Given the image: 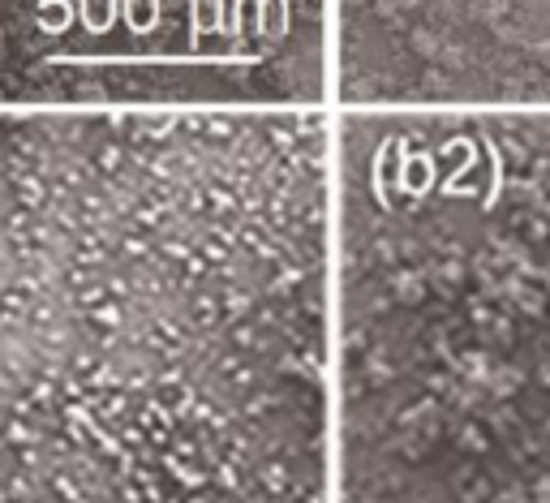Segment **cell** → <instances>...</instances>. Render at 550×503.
Returning <instances> with one entry per match:
<instances>
[{
	"instance_id": "4",
	"label": "cell",
	"mask_w": 550,
	"mask_h": 503,
	"mask_svg": "<svg viewBox=\"0 0 550 503\" xmlns=\"http://www.w3.org/2000/svg\"><path fill=\"white\" fill-rule=\"evenodd\" d=\"M331 108L550 112V0H331Z\"/></svg>"
},
{
	"instance_id": "2",
	"label": "cell",
	"mask_w": 550,
	"mask_h": 503,
	"mask_svg": "<svg viewBox=\"0 0 550 503\" xmlns=\"http://www.w3.org/2000/svg\"><path fill=\"white\" fill-rule=\"evenodd\" d=\"M336 503H550V112L331 117Z\"/></svg>"
},
{
	"instance_id": "1",
	"label": "cell",
	"mask_w": 550,
	"mask_h": 503,
	"mask_svg": "<svg viewBox=\"0 0 550 503\" xmlns=\"http://www.w3.org/2000/svg\"><path fill=\"white\" fill-rule=\"evenodd\" d=\"M318 112H0V503H336Z\"/></svg>"
},
{
	"instance_id": "3",
	"label": "cell",
	"mask_w": 550,
	"mask_h": 503,
	"mask_svg": "<svg viewBox=\"0 0 550 503\" xmlns=\"http://www.w3.org/2000/svg\"><path fill=\"white\" fill-rule=\"evenodd\" d=\"M331 0H0V112H323Z\"/></svg>"
}]
</instances>
